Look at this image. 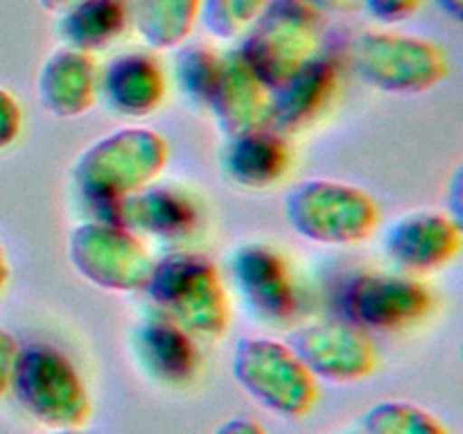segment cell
<instances>
[{"label":"cell","mask_w":463,"mask_h":434,"mask_svg":"<svg viewBox=\"0 0 463 434\" xmlns=\"http://www.w3.org/2000/svg\"><path fill=\"white\" fill-rule=\"evenodd\" d=\"M220 167L231 184L265 190L285 179L292 167L288 138L274 127L229 136L220 149Z\"/></svg>","instance_id":"17"},{"label":"cell","mask_w":463,"mask_h":434,"mask_svg":"<svg viewBox=\"0 0 463 434\" xmlns=\"http://www.w3.org/2000/svg\"><path fill=\"white\" fill-rule=\"evenodd\" d=\"M423 3L425 0H360V7H364L366 14L383 25H398L410 21Z\"/></svg>","instance_id":"25"},{"label":"cell","mask_w":463,"mask_h":434,"mask_svg":"<svg viewBox=\"0 0 463 434\" xmlns=\"http://www.w3.org/2000/svg\"><path fill=\"white\" fill-rule=\"evenodd\" d=\"M233 378L253 401L283 419H306L319 402V384L289 344L242 337L233 348Z\"/></svg>","instance_id":"5"},{"label":"cell","mask_w":463,"mask_h":434,"mask_svg":"<svg viewBox=\"0 0 463 434\" xmlns=\"http://www.w3.org/2000/svg\"><path fill=\"white\" fill-rule=\"evenodd\" d=\"M48 434H89V432H84L81 428H54L50 429Z\"/></svg>","instance_id":"33"},{"label":"cell","mask_w":463,"mask_h":434,"mask_svg":"<svg viewBox=\"0 0 463 434\" xmlns=\"http://www.w3.org/2000/svg\"><path fill=\"white\" fill-rule=\"evenodd\" d=\"M238 52L267 89H280L324 52L321 14L298 0H274L244 32Z\"/></svg>","instance_id":"3"},{"label":"cell","mask_w":463,"mask_h":434,"mask_svg":"<svg viewBox=\"0 0 463 434\" xmlns=\"http://www.w3.org/2000/svg\"><path fill=\"white\" fill-rule=\"evenodd\" d=\"M99 90L107 104L125 118H147L161 108L167 77L156 54L127 50L113 57L99 75Z\"/></svg>","instance_id":"16"},{"label":"cell","mask_w":463,"mask_h":434,"mask_svg":"<svg viewBox=\"0 0 463 434\" xmlns=\"http://www.w3.org/2000/svg\"><path fill=\"white\" fill-rule=\"evenodd\" d=\"M274 0H202L199 21L217 39H240Z\"/></svg>","instance_id":"23"},{"label":"cell","mask_w":463,"mask_h":434,"mask_svg":"<svg viewBox=\"0 0 463 434\" xmlns=\"http://www.w3.org/2000/svg\"><path fill=\"white\" fill-rule=\"evenodd\" d=\"M231 276L258 319L283 326L297 319V280L288 258L265 242H247L231 256Z\"/></svg>","instance_id":"11"},{"label":"cell","mask_w":463,"mask_h":434,"mask_svg":"<svg viewBox=\"0 0 463 434\" xmlns=\"http://www.w3.org/2000/svg\"><path fill=\"white\" fill-rule=\"evenodd\" d=\"M213 434H269L262 428L258 420L249 419V416H233V419H226L224 423H220Z\"/></svg>","instance_id":"28"},{"label":"cell","mask_w":463,"mask_h":434,"mask_svg":"<svg viewBox=\"0 0 463 434\" xmlns=\"http://www.w3.org/2000/svg\"><path fill=\"white\" fill-rule=\"evenodd\" d=\"M36 3H39V7L43 9V12H48V14H63L66 12V9H71V7H75L77 3H81V0H36Z\"/></svg>","instance_id":"30"},{"label":"cell","mask_w":463,"mask_h":434,"mask_svg":"<svg viewBox=\"0 0 463 434\" xmlns=\"http://www.w3.org/2000/svg\"><path fill=\"white\" fill-rule=\"evenodd\" d=\"M342 89V66L333 52H321L301 72L271 90V122L283 136L298 134L319 122Z\"/></svg>","instance_id":"13"},{"label":"cell","mask_w":463,"mask_h":434,"mask_svg":"<svg viewBox=\"0 0 463 434\" xmlns=\"http://www.w3.org/2000/svg\"><path fill=\"white\" fill-rule=\"evenodd\" d=\"M66 256L86 283L107 292H143L156 260L134 231L107 217L77 224Z\"/></svg>","instance_id":"8"},{"label":"cell","mask_w":463,"mask_h":434,"mask_svg":"<svg viewBox=\"0 0 463 434\" xmlns=\"http://www.w3.org/2000/svg\"><path fill=\"white\" fill-rule=\"evenodd\" d=\"M288 224L301 238L326 247L366 242L380 226V206L371 193L333 179H307L285 194Z\"/></svg>","instance_id":"4"},{"label":"cell","mask_w":463,"mask_h":434,"mask_svg":"<svg viewBox=\"0 0 463 434\" xmlns=\"http://www.w3.org/2000/svg\"><path fill=\"white\" fill-rule=\"evenodd\" d=\"M357 434H450L423 407L407 401H383L364 411Z\"/></svg>","instance_id":"22"},{"label":"cell","mask_w":463,"mask_h":434,"mask_svg":"<svg viewBox=\"0 0 463 434\" xmlns=\"http://www.w3.org/2000/svg\"><path fill=\"white\" fill-rule=\"evenodd\" d=\"M319 14H342L360 7V0H298Z\"/></svg>","instance_id":"29"},{"label":"cell","mask_w":463,"mask_h":434,"mask_svg":"<svg viewBox=\"0 0 463 434\" xmlns=\"http://www.w3.org/2000/svg\"><path fill=\"white\" fill-rule=\"evenodd\" d=\"M18 348H21V344L16 342V337L0 326V398L12 389V375L14 366H16Z\"/></svg>","instance_id":"27"},{"label":"cell","mask_w":463,"mask_h":434,"mask_svg":"<svg viewBox=\"0 0 463 434\" xmlns=\"http://www.w3.org/2000/svg\"><path fill=\"white\" fill-rule=\"evenodd\" d=\"M206 104L226 138L269 127L271 122V90L258 80L238 50L224 52Z\"/></svg>","instance_id":"15"},{"label":"cell","mask_w":463,"mask_h":434,"mask_svg":"<svg viewBox=\"0 0 463 434\" xmlns=\"http://www.w3.org/2000/svg\"><path fill=\"white\" fill-rule=\"evenodd\" d=\"M12 389L23 410L48 429L81 428L93 407L77 366L52 344L18 348Z\"/></svg>","instance_id":"6"},{"label":"cell","mask_w":463,"mask_h":434,"mask_svg":"<svg viewBox=\"0 0 463 434\" xmlns=\"http://www.w3.org/2000/svg\"><path fill=\"white\" fill-rule=\"evenodd\" d=\"M353 61L366 84L392 95L428 93L450 77V59L441 45L401 32L360 34Z\"/></svg>","instance_id":"7"},{"label":"cell","mask_w":463,"mask_h":434,"mask_svg":"<svg viewBox=\"0 0 463 434\" xmlns=\"http://www.w3.org/2000/svg\"><path fill=\"white\" fill-rule=\"evenodd\" d=\"M98 90L99 68L95 54L61 45L41 63L36 77L39 104L59 120L86 116L98 102Z\"/></svg>","instance_id":"14"},{"label":"cell","mask_w":463,"mask_h":434,"mask_svg":"<svg viewBox=\"0 0 463 434\" xmlns=\"http://www.w3.org/2000/svg\"><path fill=\"white\" fill-rule=\"evenodd\" d=\"M147 292L154 312L193 335L220 339L231 328V297L220 267L199 251H172L156 258Z\"/></svg>","instance_id":"2"},{"label":"cell","mask_w":463,"mask_h":434,"mask_svg":"<svg viewBox=\"0 0 463 434\" xmlns=\"http://www.w3.org/2000/svg\"><path fill=\"white\" fill-rule=\"evenodd\" d=\"M224 52L213 45L194 43L188 45L176 57V80L181 89L197 102H208L217 75H220Z\"/></svg>","instance_id":"24"},{"label":"cell","mask_w":463,"mask_h":434,"mask_svg":"<svg viewBox=\"0 0 463 434\" xmlns=\"http://www.w3.org/2000/svg\"><path fill=\"white\" fill-rule=\"evenodd\" d=\"M342 319L364 330H405L420 324L434 307V294L410 274L360 271L339 292Z\"/></svg>","instance_id":"9"},{"label":"cell","mask_w":463,"mask_h":434,"mask_svg":"<svg viewBox=\"0 0 463 434\" xmlns=\"http://www.w3.org/2000/svg\"><path fill=\"white\" fill-rule=\"evenodd\" d=\"M461 247V220L434 208L405 212L384 233V251L407 274L443 269L459 256Z\"/></svg>","instance_id":"12"},{"label":"cell","mask_w":463,"mask_h":434,"mask_svg":"<svg viewBox=\"0 0 463 434\" xmlns=\"http://www.w3.org/2000/svg\"><path fill=\"white\" fill-rule=\"evenodd\" d=\"M129 23V0H81L59 14L57 32L68 48L98 54L116 43Z\"/></svg>","instance_id":"20"},{"label":"cell","mask_w":463,"mask_h":434,"mask_svg":"<svg viewBox=\"0 0 463 434\" xmlns=\"http://www.w3.org/2000/svg\"><path fill=\"white\" fill-rule=\"evenodd\" d=\"M116 222L131 224L158 238L176 240L193 233L199 211L194 199L184 190L152 184L118 206Z\"/></svg>","instance_id":"19"},{"label":"cell","mask_w":463,"mask_h":434,"mask_svg":"<svg viewBox=\"0 0 463 434\" xmlns=\"http://www.w3.org/2000/svg\"><path fill=\"white\" fill-rule=\"evenodd\" d=\"M134 348L140 366L158 382L179 387L197 375V339L156 312L138 324L134 333Z\"/></svg>","instance_id":"18"},{"label":"cell","mask_w":463,"mask_h":434,"mask_svg":"<svg viewBox=\"0 0 463 434\" xmlns=\"http://www.w3.org/2000/svg\"><path fill=\"white\" fill-rule=\"evenodd\" d=\"M170 158V143L147 127H125L90 143L71 167L81 197L104 208L98 217L116 222L118 206L156 184Z\"/></svg>","instance_id":"1"},{"label":"cell","mask_w":463,"mask_h":434,"mask_svg":"<svg viewBox=\"0 0 463 434\" xmlns=\"http://www.w3.org/2000/svg\"><path fill=\"white\" fill-rule=\"evenodd\" d=\"M7 278H9L7 258H5L3 247H0V292H3V288H5V283H7Z\"/></svg>","instance_id":"32"},{"label":"cell","mask_w":463,"mask_h":434,"mask_svg":"<svg viewBox=\"0 0 463 434\" xmlns=\"http://www.w3.org/2000/svg\"><path fill=\"white\" fill-rule=\"evenodd\" d=\"M131 23L154 50L181 48L199 21L202 0H131Z\"/></svg>","instance_id":"21"},{"label":"cell","mask_w":463,"mask_h":434,"mask_svg":"<svg viewBox=\"0 0 463 434\" xmlns=\"http://www.w3.org/2000/svg\"><path fill=\"white\" fill-rule=\"evenodd\" d=\"M443 14L452 18V21H461L463 16V0H434Z\"/></svg>","instance_id":"31"},{"label":"cell","mask_w":463,"mask_h":434,"mask_svg":"<svg viewBox=\"0 0 463 434\" xmlns=\"http://www.w3.org/2000/svg\"><path fill=\"white\" fill-rule=\"evenodd\" d=\"M288 344L317 380L357 382L369 378L378 366V348L369 330L346 319L298 326Z\"/></svg>","instance_id":"10"},{"label":"cell","mask_w":463,"mask_h":434,"mask_svg":"<svg viewBox=\"0 0 463 434\" xmlns=\"http://www.w3.org/2000/svg\"><path fill=\"white\" fill-rule=\"evenodd\" d=\"M23 129V108L7 89H0V152L12 147Z\"/></svg>","instance_id":"26"}]
</instances>
